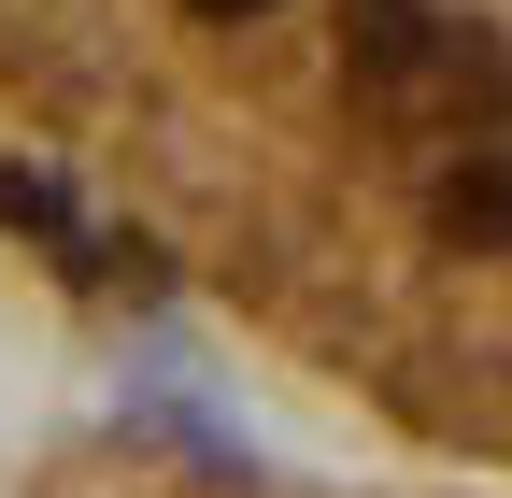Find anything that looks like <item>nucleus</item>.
<instances>
[{
	"instance_id": "obj_2",
	"label": "nucleus",
	"mask_w": 512,
	"mask_h": 498,
	"mask_svg": "<svg viewBox=\"0 0 512 498\" xmlns=\"http://www.w3.org/2000/svg\"><path fill=\"white\" fill-rule=\"evenodd\" d=\"M0 498H512V484H456V470L342 484V470L228 456V442L157 427V413H86V427H57V442H29V456H0Z\"/></svg>"
},
{
	"instance_id": "obj_1",
	"label": "nucleus",
	"mask_w": 512,
	"mask_h": 498,
	"mask_svg": "<svg viewBox=\"0 0 512 498\" xmlns=\"http://www.w3.org/2000/svg\"><path fill=\"white\" fill-rule=\"evenodd\" d=\"M0 257L512 484V0H0Z\"/></svg>"
}]
</instances>
